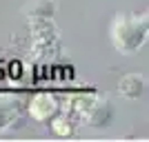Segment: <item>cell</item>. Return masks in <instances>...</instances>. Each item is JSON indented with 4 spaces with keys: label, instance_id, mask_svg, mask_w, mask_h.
I'll return each instance as SVG.
<instances>
[{
    "label": "cell",
    "instance_id": "6da1fadb",
    "mask_svg": "<svg viewBox=\"0 0 149 142\" xmlns=\"http://www.w3.org/2000/svg\"><path fill=\"white\" fill-rule=\"evenodd\" d=\"M147 40V18L123 13L111 25V42L123 53H136Z\"/></svg>",
    "mask_w": 149,
    "mask_h": 142
},
{
    "label": "cell",
    "instance_id": "7a4b0ae2",
    "mask_svg": "<svg viewBox=\"0 0 149 142\" xmlns=\"http://www.w3.org/2000/svg\"><path fill=\"white\" fill-rule=\"evenodd\" d=\"M118 91L125 98L129 100H138L145 91V78L140 73H127L123 80L118 82Z\"/></svg>",
    "mask_w": 149,
    "mask_h": 142
}]
</instances>
